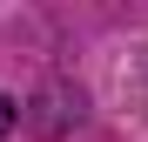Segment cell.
<instances>
[{"label": "cell", "mask_w": 148, "mask_h": 142, "mask_svg": "<svg viewBox=\"0 0 148 142\" xmlns=\"http://www.w3.org/2000/svg\"><path fill=\"white\" fill-rule=\"evenodd\" d=\"M7 129H14V102L0 95V135H7Z\"/></svg>", "instance_id": "1"}]
</instances>
